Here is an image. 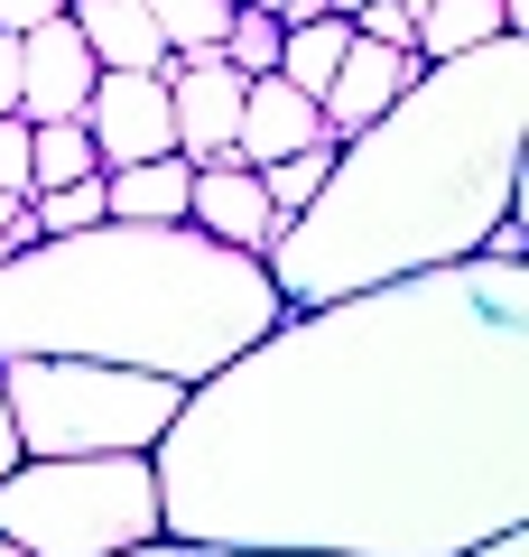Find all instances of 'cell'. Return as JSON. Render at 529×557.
I'll list each match as a JSON object with an SVG mask.
<instances>
[{
    "mask_svg": "<svg viewBox=\"0 0 529 557\" xmlns=\"http://www.w3.org/2000/svg\"><path fill=\"white\" fill-rule=\"evenodd\" d=\"M149 465L196 548L465 557L529 530V260L288 307L176 399Z\"/></svg>",
    "mask_w": 529,
    "mask_h": 557,
    "instance_id": "cell-1",
    "label": "cell"
},
{
    "mask_svg": "<svg viewBox=\"0 0 529 557\" xmlns=\"http://www.w3.org/2000/svg\"><path fill=\"white\" fill-rule=\"evenodd\" d=\"M529 121V38H492L473 57L418 65L409 94L372 131L334 139V168L297 223L260 251L279 307L362 298L391 278L473 260L520 186Z\"/></svg>",
    "mask_w": 529,
    "mask_h": 557,
    "instance_id": "cell-2",
    "label": "cell"
},
{
    "mask_svg": "<svg viewBox=\"0 0 529 557\" xmlns=\"http://www.w3.org/2000/svg\"><path fill=\"white\" fill-rule=\"evenodd\" d=\"M279 317L270 270L196 223H84L0 260V362L75 354L196 391Z\"/></svg>",
    "mask_w": 529,
    "mask_h": 557,
    "instance_id": "cell-3",
    "label": "cell"
},
{
    "mask_svg": "<svg viewBox=\"0 0 529 557\" xmlns=\"http://www.w3.org/2000/svg\"><path fill=\"white\" fill-rule=\"evenodd\" d=\"M0 539L20 557H131L168 539L149 456H20L0 474Z\"/></svg>",
    "mask_w": 529,
    "mask_h": 557,
    "instance_id": "cell-4",
    "label": "cell"
},
{
    "mask_svg": "<svg viewBox=\"0 0 529 557\" xmlns=\"http://www.w3.org/2000/svg\"><path fill=\"white\" fill-rule=\"evenodd\" d=\"M176 381L121 372V362H75V354H20L0 362V409L20 456H149L176 418Z\"/></svg>",
    "mask_w": 529,
    "mask_h": 557,
    "instance_id": "cell-5",
    "label": "cell"
},
{
    "mask_svg": "<svg viewBox=\"0 0 529 557\" xmlns=\"http://www.w3.org/2000/svg\"><path fill=\"white\" fill-rule=\"evenodd\" d=\"M158 84H168V121H176V159L186 168H214L233 159V121H242V84L223 57H158Z\"/></svg>",
    "mask_w": 529,
    "mask_h": 557,
    "instance_id": "cell-6",
    "label": "cell"
},
{
    "mask_svg": "<svg viewBox=\"0 0 529 557\" xmlns=\"http://www.w3.org/2000/svg\"><path fill=\"white\" fill-rule=\"evenodd\" d=\"M84 139L102 168H139V159H176V121H168V84L158 75H94L84 94Z\"/></svg>",
    "mask_w": 529,
    "mask_h": 557,
    "instance_id": "cell-7",
    "label": "cell"
},
{
    "mask_svg": "<svg viewBox=\"0 0 529 557\" xmlns=\"http://www.w3.org/2000/svg\"><path fill=\"white\" fill-rule=\"evenodd\" d=\"M186 223H196L205 242H223V251H251V260L279 242V214H270V196H260V168H242V159L196 168V186H186Z\"/></svg>",
    "mask_w": 529,
    "mask_h": 557,
    "instance_id": "cell-8",
    "label": "cell"
},
{
    "mask_svg": "<svg viewBox=\"0 0 529 557\" xmlns=\"http://www.w3.org/2000/svg\"><path fill=\"white\" fill-rule=\"evenodd\" d=\"M94 47L75 38V20H47L20 38V121H75L94 94Z\"/></svg>",
    "mask_w": 529,
    "mask_h": 557,
    "instance_id": "cell-9",
    "label": "cell"
},
{
    "mask_svg": "<svg viewBox=\"0 0 529 557\" xmlns=\"http://www.w3.org/2000/svg\"><path fill=\"white\" fill-rule=\"evenodd\" d=\"M418 57L409 47H372V38H353L344 65H334V84L316 94V121H325V139H353V131H372L381 112H391L399 94H409Z\"/></svg>",
    "mask_w": 529,
    "mask_h": 557,
    "instance_id": "cell-10",
    "label": "cell"
},
{
    "mask_svg": "<svg viewBox=\"0 0 529 557\" xmlns=\"http://www.w3.org/2000/svg\"><path fill=\"white\" fill-rule=\"evenodd\" d=\"M307 139H325V121H316V102L297 94V84H279V75L242 84V121H233V159H242V168L297 159Z\"/></svg>",
    "mask_w": 529,
    "mask_h": 557,
    "instance_id": "cell-11",
    "label": "cell"
},
{
    "mask_svg": "<svg viewBox=\"0 0 529 557\" xmlns=\"http://www.w3.org/2000/svg\"><path fill=\"white\" fill-rule=\"evenodd\" d=\"M65 20H75L84 47H94L102 75H158V57H168V38L149 28V10H139V0H75Z\"/></svg>",
    "mask_w": 529,
    "mask_h": 557,
    "instance_id": "cell-12",
    "label": "cell"
},
{
    "mask_svg": "<svg viewBox=\"0 0 529 557\" xmlns=\"http://www.w3.org/2000/svg\"><path fill=\"white\" fill-rule=\"evenodd\" d=\"M186 159H139V168H102V223H186Z\"/></svg>",
    "mask_w": 529,
    "mask_h": 557,
    "instance_id": "cell-13",
    "label": "cell"
},
{
    "mask_svg": "<svg viewBox=\"0 0 529 557\" xmlns=\"http://www.w3.org/2000/svg\"><path fill=\"white\" fill-rule=\"evenodd\" d=\"M492 38H510L502 0H428L418 28H409V57L418 65H446V57H473V47H492Z\"/></svg>",
    "mask_w": 529,
    "mask_h": 557,
    "instance_id": "cell-14",
    "label": "cell"
},
{
    "mask_svg": "<svg viewBox=\"0 0 529 557\" xmlns=\"http://www.w3.org/2000/svg\"><path fill=\"white\" fill-rule=\"evenodd\" d=\"M344 47H353V20H334V10L288 20V28H279V84H297V94L316 102L334 84V65H344Z\"/></svg>",
    "mask_w": 529,
    "mask_h": 557,
    "instance_id": "cell-15",
    "label": "cell"
},
{
    "mask_svg": "<svg viewBox=\"0 0 529 557\" xmlns=\"http://www.w3.org/2000/svg\"><path fill=\"white\" fill-rule=\"evenodd\" d=\"M84 177H102L84 121H28V196H47V186H84Z\"/></svg>",
    "mask_w": 529,
    "mask_h": 557,
    "instance_id": "cell-16",
    "label": "cell"
},
{
    "mask_svg": "<svg viewBox=\"0 0 529 557\" xmlns=\"http://www.w3.org/2000/svg\"><path fill=\"white\" fill-rule=\"evenodd\" d=\"M149 28L176 47V57H214L223 47V20H233V0H139Z\"/></svg>",
    "mask_w": 529,
    "mask_h": 557,
    "instance_id": "cell-17",
    "label": "cell"
},
{
    "mask_svg": "<svg viewBox=\"0 0 529 557\" xmlns=\"http://www.w3.org/2000/svg\"><path fill=\"white\" fill-rule=\"evenodd\" d=\"M325 168H334V139H307L297 159H270V168H260V196H270V214L297 223V214L316 205V186H325Z\"/></svg>",
    "mask_w": 529,
    "mask_h": 557,
    "instance_id": "cell-18",
    "label": "cell"
},
{
    "mask_svg": "<svg viewBox=\"0 0 529 557\" xmlns=\"http://www.w3.org/2000/svg\"><path fill=\"white\" fill-rule=\"evenodd\" d=\"M214 57L233 65V75H251V84H260V75H279V20L233 0V20H223V47H214Z\"/></svg>",
    "mask_w": 529,
    "mask_h": 557,
    "instance_id": "cell-19",
    "label": "cell"
},
{
    "mask_svg": "<svg viewBox=\"0 0 529 557\" xmlns=\"http://www.w3.org/2000/svg\"><path fill=\"white\" fill-rule=\"evenodd\" d=\"M28 223H38V242H57V233H84V223H102V177H84V186H47V196H28Z\"/></svg>",
    "mask_w": 529,
    "mask_h": 557,
    "instance_id": "cell-20",
    "label": "cell"
},
{
    "mask_svg": "<svg viewBox=\"0 0 529 557\" xmlns=\"http://www.w3.org/2000/svg\"><path fill=\"white\" fill-rule=\"evenodd\" d=\"M409 10H399V0H362V10H353V38H372V47H409Z\"/></svg>",
    "mask_w": 529,
    "mask_h": 557,
    "instance_id": "cell-21",
    "label": "cell"
},
{
    "mask_svg": "<svg viewBox=\"0 0 529 557\" xmlns=\"http://www.w3.org/2000/svg\"><path fill=\"white\" fill-rule=\"evenodd\" d=\"M0 186L28 205V121L20 112H0Z\"/></svg>",
    "mask_w": 529,
    "mask_h": 557,
    "instance_id": "cell-22",
    "label": "cell"
},
{
    "mask_svg": "<svg viewBox=\"0 0 529 557\" xmlns=\"http://www.w3.org/2000/svg\"><path fill=\"white\" fill-rule=\"evenodd\" d=\"M75 0H0V38H28V28H47V20H65Z\"/></svg>",
    "mask_w": 529,
    "mask_h": 557,
    "instance_id": "cell-23",
    "label": "cell"
},
{
    "mask_svg": "<svg viewBox=\"0 0 529 557\" xmlns=\"http://www.w3.org/2000/svg\"><path fill=\"white\" fill-rule=\"evenodd\" d=\"M131 557H270V548H196V539H149V548Z\"/></svg>",
    "mask_w": 529,
    "mask_h": 557,
    "instance_id": "cell-24",
    "label": "cell"
},
{
    "mask_svg": "<svg viewBox=\"0 0 529 557\" xmlns=\"http://www.w3.org/2000/svg\"><path fill=\"white\" fill-rule=\"evenodd\" d=\"M0 233H10V251H28V242H38V223H28V205L10 196V186H0Z\"/></svg>",
    "mask_w": 529,
    "mask_h": 557,
    "instance_id": "cell-25",
    "label": "cell"
},
{
    "mask_svg": "<svg viewBox=\"0 0 529 557\" xmlns=\"http://www.w3.org/2000/svg\"><path fill=\"white\" fill-rule=\"evenodd\" d=\"M0 112H20V38H0Z\"/></svg>",
    "mask_w": 529,
    "mask_h": 557,
    "instance_id": "cell-26",
    "label": "cell"
},
{
    "mask_svg": "<svg viewBox=\"0 0 529 557\" xmlns=\"http://www.w3.org/2000/svg\"><path fill=\"white\" fill-rule=\"evenodd\" d=\"M465 557H529V530H502V539H483V548H465Z\"/></svg>",
    "mask_w": 529,
    "mask_h": 557,
    "instance_id": "cell-27",
    "label": "cell"
},
{
    "mask_svg": "<svg viewBox=\"0 0 529 557\" xmlns=\"http://www.w3.org/2000/svg\"><path fill=\"white\" fill-rule=\"evenodd\" d=\"M10 465H20V446H10V409H0V474H10Z\"/></svg>",
    "mask_w": 529,
    "mask_h": 557,
    "instance_id": "cell-28",
    "label": "cell"
},
{
    "mask_svg": "<svg viewBox=\"0 0 529 557\" xmlns=\"http://www.w3.org/2000/svg\"><path fill=\"white\" fill-rule=\"evenodd\" d=\"M316 10H334V20H353V10H362V0H316Z\"/></svg>",
    "mask_w": 529,
    "mask_h": 557,
    "instance_id": "cell-29",
    "label": "cell"
},
{
    "mask_svg": "<svg viewBox=\"0 0 529 557\" xmlns=\"http://www.w3.org/2000/svg\"><path fill=\"white\" fill-rule=\"evenodd\" d=\"M242 10H288V0H242Z\"/></svg>",
    "mask_w": 529,
    "mask_h": 557,
    "instance_id": "cell-30",
    "label": "cell"
},
{
    "mask_svg": "<svg viewBox=\"0 0 529 557\" xmlns=\"http://www.w3.org/2000/svg\"><path fill=\"white\" fill-rule=\"evenodd\" d=\"M0 260H10V233H0Z\"/></svg>",
    "mask_w": 529,
    "mask_h": 557,
    "instance_id": "cell-31",
    "label": "cell"
},
{
    "mask_svg": "<svg viewBox=\"0 0 529 557\" xmlns=\"http://www.w3.org/2000/svg\"><path fill=\"white\" fill-rule=\"evenodd\" d=\"M0 557H20V548H10V539H0Z\"/></svg>",
    "mask_w": 529,
    "mask_h": 557,
    "instance_id": "cell-32",
    "label": "cell"
}]
</instances>
